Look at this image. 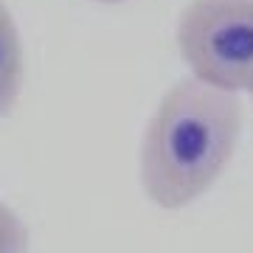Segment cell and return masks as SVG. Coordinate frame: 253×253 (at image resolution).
I'll list each match as a JSON object with an SVG mask.
<instances>
[{
  "mask_svg": "<svg viewBox=\"0 0 253 253\" xmlns=\"http://www.w3.org/2000/svg\"><path fill=\"white\" fill-rule=\"evenodd\" d=\"M96 3H126V0H96Z\"/></svg>",
  "mask_w": 253,
  "mask_h": 253,
  "instance_id": "5b68a950",
  "label": "cell"
},
{
  "mask_svg": "<svg viewBox=\"0 0 253 253\" xmlns=\"http://www.w3.org/2000/svg\"><path fill=\"white\" fill-rule=\"evenodd\" d=\"M174 37L194 79L253 93V0H191Z\"/></svg>",
  "mask_w": 253,
  "mask_h": 253,
  "instance_id": "7a4b0ae2",
  "label": "cell"
},
{
  "mask_svg": "<svg viewBox=\"0 0 253 253\" xmlns=\"http://www.w3.org/2000/svg\"><path fill=\"white\" fill-rule=\"evenodd\" d=\"M23 87V45L9 6L0 0V118H9Z\"/></svg>",
  "mask_w": 253,
  "mask_h": 253,
  "instance_id": "3957f363",
  "label": "cell"
},
{
  "mask_svg": "<svg viewBox=\"0 0 253 253\" xmlns=\"http://www.w3.org/2000/svg\"><path fill=\"white\" fill-rule=\"evenodd\" d=\"M242 132L239 93L194 79L174 82L141 138L138 177L152 206L177 211L222 177Z\"/></svg>",
  "mask_w": 253,
  "mask_h": 253,
  "instance_id": "6da1fadb",
  "label": "cell"
},
{
  "mask_svg": "<svg viewBox=\"0 0 253 253\" xmlns=\"http://www.w3.org/2000/svg\"><path fill=\"white\" fill-rule=\"evenodd\" d=\"M28 228L17 217V211L0 200V253H26Z\"/></svg>",
  "mask_w": 253,
  "mask_h": 253,
  "instance_id": "277c9868",
  "label": "cell"
}]
</instances>
